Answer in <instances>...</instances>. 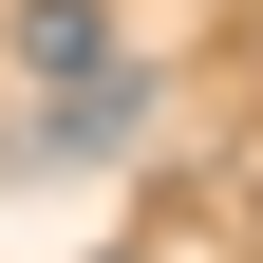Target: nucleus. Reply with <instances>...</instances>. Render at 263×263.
<instances>
[{
    "instance_id": "nucleus-1",
    "label": "nucleus",
    "mask_w": 263,
    "mask_h": 263,
    "mask_svg": "<svg viewBox=\"0 0 263 263\" xmlns=\"http://www.w3.org/2000/svg\"><path fill=\"white\" fill-rule=\"evenodd\" d=\"M132 132H151V76H132V57H113V76H76V94H57V113H38V170H113Z\"/></svg>"
},
{
    "instance_id": "nucleus-2",
    "label": "nucleus",
    "mask_w": 263,
    "mask_h": 263,
    "mask_svg": "<svg viewBox=\"0 0 263 263\" xmlns=\"http://www.w3.org/2000/svg\"><path fill=\"white\" fill-rule=\"evenodd\" d=\"M19 76H38V94L113 76V0H19Z\"/></svg>"
}]
</instances>
